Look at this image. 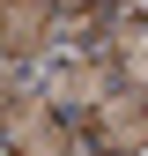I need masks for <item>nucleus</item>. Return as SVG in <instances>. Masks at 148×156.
<instances>
[{"mask_svg": "<svg viewBox=\"0 0 148 156\" xmlns=\"http://www.w3.org/2000/svg\"><path fill=\"white\" fill-rule=\"evenodd\" d=\"M74 141H89L96 156H141L148 149V104L133 89H111L104 104H89L74 119Z\"/></svg>", "mask_w": 148, "mask_h": 156, "instance_id": "obj_1", "label": "nucleus"}, {"mask_svg": "<svg viewBox=\"0 0 148 156\" xmlns=\"http://www.w3.org/2000/svg\"><path fill=\"white\" fill-rule=\"evenodd\" d=\"M111 89H119V74H111V60H104V52H74V60H59V67H52L45 104L59 112V119H67V112L82 119V112H89V104H104Z\"/></svg>", "mask_w": 148, "mask_h": 156, "instance_id": "obj_2", "label": "nucleus"}, {"mask_svg": "<svg viewBox=\"0 0 148 156\" xmlns=\"http://www.w3.org/2000/svg\"><path fill=\"white\" fill-rule=\"evenodd\" d=\"M0 141H8L15 156H67V149H74V119H59L45 97H30V104L0 126Z\"/></svg>", "mask_w": 148, "mask_h": 156, "instance_id": "obj_3", "label": "nucleus"}, {"mask_svg": "<svg viewBox=\"0 0 148 156\" xmlns=\"http://www.w3.org/2000/svg\"><path fill=\"white\" fill-rule=\"evenodd\" d=\"M52 0H0V60H37V52L52 45Z\"/></svg>", "mask_w": 148, "mask_h": 156, "instance_id": "obj_4", "label": "nucleus"}, {"mask_svg": "<svg viewBox=\"0 0 148 156\" xmlns=\"http://www.w3.org/2000/svg\"><path fill=\"white\" fill-rule=\"evenodd\" d=\"M104 60H111V74L148 104V15H119V23L104 30Z\"/></svg>", "mask_w": 148, "mask_h": 156, "instance_id": "obj_5", "label": "nucleus"}, {"mask_svg": "<svg viewBox=\"0 0 148 156\" xmlns=\"http://www.w3.org/2000/svg\"><path fill=\"white\" fill-rule=\"evenodd\" d=\"M30 97H37V89H30V74H0V126H8Z\"/></svg>", "mask_w": 148, "mask_h": 156, "instance_id": "obj_6", "label": "nucleus"}, {"mask_svg": "<svg viewBox=\"0 0 148 156\" xmlns=\"http://www.w3.org/2000/svg\"><path fill=\"white\" fill-rule=\"evenodd\" d=\"M74 15H104L111 23V0H52V23H74Z\"/></svg>", "mask_w": 148, "mask_h": 156, "instance_id": "obj_7", "label": "nucleus"}]
</instances>
